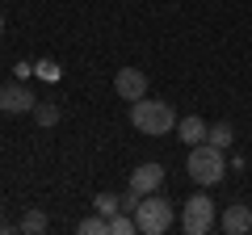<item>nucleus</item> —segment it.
Here are the masks:
<instances>
[{
	"instance_id": "f8f14e48",
	"label": "nucleus",
	"mask_w": 252,
	"mask_h": 235,
	"mask_svg": "<svg viewBox=\"0 0 252 235\" xmlns=\"http://www.w3.org/2000/svg\"><path fill=\"white\" fill-rule=\"evenodd\" d=\"M17 227H21L26 235H38V231H46V227H51V218H46L42 210H26V218H21Z\"/></svg>"
},
{
	"instance_id": "ddd939ff",
	"label": "nucleus",
	"mask_w": 252,
	"mask_h": 235,
	"mask_svg": "<svg viewBox=\"0 0 252 235\" xmlns=\"http://www.w3.org/2000/svg\"><path fill=\"white\" fill-rule=\"evenodd\" d=\"M76 231H80V235H109V218H105V214L80 218V223H76Z\"/></svg>"
},
{
	"instance_id": "6e6552de",
	"label": "nucleus",
	"mask_w": 252,
	"mask_h": 235,
	"mask_svg": "<svg viewBox=\"0 0 252 235\" xmlns=\"http://www.w3.org/2000/svg\"><path fill=\"white\" fill-rule=\"evenodd\" d=\"M164 185V168L160 164H139L135 172H130V189L135 193H156Z\"/></svg>"
},
{
	"instance_id": "1a4fd4ad",
	"label": "nucleus",
	"mask_w": 252,
	"mask_h": 235,
	"mask_svg": "<svg viewBox=\"0 0 252 235\" xmlns=\"http://www.w3.org/2000/svg\"><path fill=\"white\" fill-rule=\"evenodd\" d=\"M206 135H210V126L202 122L198 114H189V118H181V122H177V139H181L185 147H198V143H206Z\"/></svg>"
},
{
	"instance_id": "20e7f679",
	"label": "nucleus",
	"mask_w": 252,
	"mask_h": 235,
	"mask_svg": "<svg viewBox=\"0 0 252 235\" xmlns=\"http://www.w3.org/2000/svg\"><path fill=\"white\" fill-rule=\"evenodd\" d=\"M210 227H215V206H210L206 193H193L185 202V210H181V231L185 235H206Z\"/></svg>"
},
{
	"instance_id": "9b49d317",
	"label": "nucleus",
	"mask_w": 252,
	"mask_h": 235,
	"mask_svg": "<svg viewBox=\"0 0 252 235\" xmlns=\"http://www.w3.org/2000/svg\"><path fill=\"white\" fill-rule=\"evenodd\" d=\"M135 231H139L135 214H126V210H118V214L109 218V235H135Z\"/></svg>"
},
{
	"instance_id": "f257e3e1",
	"label": "nucleus",
	"mask_w": 252,
	"mask_h": 235,
	"mask_svg": "<svg viewBox=\"0 0 252 235\" xmlns=\"http://www.w3.org/2000/svg\"><path fill=\"white\" fill-rule=\"evenodd\" d=\"M130 126L143 130V135H168V130H177V114H172L168 101L139 97L130 101Z\"/></svg>"
},
{
	"instance_id": "f3484780",
	"label": "nucleus",
	"mask_w": 252,
	"mask_h": 235,
	"mask_svg": "<svg viewBox=\"0 0 252 235\" xmlns=\"http://www.w3.org/2000/svg\"><path fill=\"white\" fill-rule=\"evenodd\" d=\"M13 72H17V80H26V76H34V63H17Z\"/></svg>"
},
{
	"instance_id": "0eeeda50",
	"label": "nucleus",
	"mask_w": 252,
	"mask_h": 235,
	"mask_svg": "<svg viewBox=\"0 0 252 235\" xmlns=\"http://www.w3.org/2000/svg\"><path fill=\"white\" fill-rule=\"evenodd\" d=\"M219 227H223L227 235H244V231H252V206H244V202L227 206L223 218H219Z\"/></svg>"
},
{
	"instance_id": "4468645a",
	"label": "nucleus",
	"mask_w": 252,
	"mask_h": 235,
	"mask_svg": "<svg viewBox=\"0 0 252 235\" xmlns=\"http://www.w3.org/2000/svg\"><path fill=\"white\" fill-rule=\"evenodd\" d=\"M34 118H38V126H55V122H59V105H55V101H38Z\"/></svg>"
},
{
	"instance_id": "a211bd4d",
	"label": "nucleus",
	"mask_w": 252,
	"mask_h": 235,
	"mask_svg": "<svg viewBox=\"0 0 252 235\" xmlns=\"http://www.w3.org/2000/svg\"><path fill=\"white\" fill-rule=\"evenodd\" d=\"M0 38H4V13H0Z\"/></svg>"
},
{
	"instance_id": "7ed1b4c3",
	"label": "nucleus",
	"mask_w": 252,
	"mask_h": 235,
	"mask_svg": "<svg viewBox=\"0 0 252 235\" xmlns=\"http://www.w3.org/2000/svg\"><path fill=\"white\" fill-rule=\"evenodd\" d=\"M172 218H177V206H172L168 198H160V189L143 193V202H139V210H135V223H139L143 235H164L172 227Z\"/></svg>"
},
{
	"instance_id": "9d476101",
	"label": "nucleus",
	"mask_w": 252,
	"mask_h": 235,
	"mask_svg": "<svg viewBox=\"0 0 252 235\" xmlns=\"http://www.w3.org/2000/svg\"><path fill=\"white\" fill-rule=\"evenodd\" d=\"M206 143H215V147H231L235 143V130H231V122H215V126H210V135H206Z\"/></svg>"
},
{
	"instance_id": "423d86ee",
	"label": "nucleus",
	"mask_w": 252,
	"mask_h": 235,
	"mask_svg": "<svg viewBox=\"0 0 252 235\" xmlns=\"http://www.w3.org/2000/svg\"><path fill=\"white\" fill-rule=\"evenodd\" d=\"M114 92H118L122 101L147 97V72H139V67H122V72L114 76Z\"/></svg>"
},
{
	"instance_id": "2eb2a0df",
	"label": "nucleus",
	"mask_w": 252,
	"mask_h": 235,
	"mask_svg": "<svg viewBox=\"0 0 252 235\" xmlns=\"http://www.w3.org/2000/svg\"><path fill=\"white\" fill-rule=\"evenodd\" d=\"M93 210H97V214H105V218H114L118 210H122V198H114V193H97Z\"/></svg>"
},
{
	"instance_id": "f03ea898",
	"label": "nucleus",
	"mask_w": 252,
	"mask_h": 235,
	"mask_svg": "<svg viewBox=\"0 0 252 235\" xmlns=\"http://www.w3.org/2000/svg\"><path fill=\"white\" fill-rule=\"evenodd\" d=\"M189 176L198 185H219L227 176V160H223V147L215 143H198V147H189Z\"/></svg>"
},
{
	"instance_id": "39448f33",
	"label": "nucleus",
	"mask_w": 252,
	"mask_h": 235,
	"mask_svg": "<svg viewBox=\"0 0 252 235\" xmlns=\"http://www.w3.org/2000/svg\"><path fill=\"white\" fill-rule=\"evenodd\" d=\"M34 105H38V97H34V88H30L26 80L0 88V109H4V114H34Z\"/></svg>"
},
{
	"instance_id": "dca6fc26",
	"label": "nucleus",
	"mask_w": 252,
	"mask_h": 235,
	"mask_svg": "<svg viewBox=\"0 0 252 235\" xmlns=\"http://www.w3.org/2000/svg\"><path fill=\"white\" fill-rule=\"evenodd\" d=\"M34 76H38V80H46V84H55V80H59V63H55V59H38V63H34Z\"/></svg>"
}]
</instances>
